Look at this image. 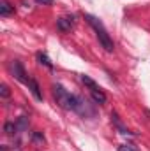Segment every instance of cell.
Listing matches in <instances>:
<instances>
[{
	"instance_id": "15",
	"label": "cell",
	"mask_w": 150,
	"mask_h": 151,
	"mask_svg": "<svg viewBox=\"0 0 150 151\" xmlns=\"http://www.w3.org/2000/svg\"><path fill=\"white\" fill-rule=\"evenodd\" d=\"M32 141H36V142H44V135H41L39 132H34V134H32Z\"/></svg>"
},
{
	"instance_id": "3",
	"label": "cell",
	"mask_w": 150,
	"mask_h": 151,
	"mask_svg": "<svg viewBox=\"0 0 150 151\" xmlns=\"http://www.w3.org/2000/svg\"><path fill=\"white\" fill-rule=\"evenodd\" d=\"M9 70H11V74L16 77V81H20V83H25L27 84V81H28V77H27V72H25V69H23V65L20 63V62H11V65H9Z\"/></svg>"
},
{
	"instance_id": "5",
	"label": "cell",
	"mask_w": 150,
	"mask_h": 151,
	"mask_svg": "<svg viewBox=\"0 0 150 151\" xmlns=\"http://www.w3.org/2000/svg\"><path fill=\"white\" fill-rule=\"evenodd\" d=\"M73 25H74V18L73 16L71 18H60V19H57V28L60 32H69Z\"/></svg>"
},
{
	"instance_id": "2",
	"label": "cell",
	"mask_w": 150,
	"mask_h": 151,
	"mask_svg": "<svg viewBox=\"0 0 150 151\" xmlns=\"http://www.w3.org/2000/svg\"><path fill=\"white\" fill-rule=\"evenodd\" d=\"M85 19H87V23L95 30V35L99 39V44L108 51V53H111L113 49H115V44H113L111 37H110V34H108V30L104 28V25L95 18V16H92V14H85Z\"/></svg>"
},
{
	"instance_id": "1",
	"label": "cell",
	"mask_w": 150,
	"mask_h": 151,
	"mask_svg": "<svg viewBox=\"0 0 150 151\" xmlns=\"http://www.w3.org/2000/svg\"><path fill=\"white\" fill-rule=\"evenodd\" d=\"M51 91H53L55 102H57L62 109H66V111H78V106H79V99H81V97L71 95V93H69L64 86H60V84H53Z\"/></svg>"
},
{
	"instance_id": "6",
	"label": "cell",
	"mask_w": 150,
	"mask_h": 151,
	"mask_svg": "<svg viewBox=\"0 0 150 151\" xmlns=\"http://www.w3.org/2000/svg\"><path fill=\"white\" fill-rule=\"evenodd\" d=\"M90 97H92V100H94L95 104H99V106L106 104V100H108L106 93H104L101 88H97V90H90Z\"/></svg>"
},
{
	"instance_id": "12",
	"label": "cell",
	"mask_w": 150,
	"mask_h": 151,
	"mask_svg": "<svg viewBox=\"0 0 150 151\" xmlns=\"http://www.w3.org/2000/svg\"><path fill=\"white\" fill-rule=\"evenodd\" d=\"M16 125H18V130H20V132L27 130V128H28V118H27V116H21V118L16 121Z\"/></svg>"
},
{
	"instance_id": "9",
	"label": "cell",
	"mask_w": 150,
	"mask_h": 151,
	"mask_svg": "<svg viewBox=\"0 0 150 151\" xmlns=\"http://www.w3.org/2000/svg\"><path fill=\"white\" fill-rule=\"evenodd\" d=\"M81 83L88 88V90H97L99 86H97V83L94 81V79H90L88 76H81Z\"/></svg>"
},
{
	"instance_id": "4",
	"label": "cell",
	"mask_w": 150,
	"mask_h": 151,
	"mask_svg": "<svg viewBox=\"0 0 150 151\" xmlns=\"http://www.w3.org/2000/svg\"><path fill=\"white\" fill-rule=\"evenodd\" d=\"M27 86H28V90H30V93L36 97V100H42V93H41V88H39L37 81L34 79V77H28V81H27Z\"/></svg>"
},
{
	"instance_id": "11",
	"label": "cell",
	"mask_w": 150,
	"mask_h": 151,
	"mask_svg": "<svg viewBox=\"0 0 150 151\" xmlns=\"http://www.w3.org/2000/svg\"><path fill=\"white\" fill-rule=\"evenodd\" d=\"M111 121L115 123V125H117V128L120 130V134H129V130H127V128H125V127H124V125L120 123V119H118V116H117L115 113H111Z\"/></svg>"
},
{
	"instance_id": "7",
	"label": "cell",
	"mask_w": 150,
	"mask_h": 151,
	"mask_svg": "<svg viewBox=\"0 0 150 151\" xmlns=\"http://www.w3.org/2000/svg\"><path fill=\"white\" fill-rule=\"evenodd\" d=\"M11 14H14V5H11L9 2H2V4H0V16L7 18V16H11Z\"/></svg>"
},
{
	"instance_id": "13",
	"label": "cell",
	"mask_w": 150,
	"mask_h": 151,
	"mask_svg": "<svg viewBox=\"0 0 150 151\" xmlns=\"http://www.w3.org/2000/svg\"><path fill=\"white\" fill-rule=\"evenodd\" d=\"M118 151H138V148L134 144H129L127 142V144H120L118 146Z\"/></svg>"
},
{
	"instance_id": "16",
	"label": "cell",
	"mask_w": 150,
	"mask_h": 151,
	"mask_svg": "<svg viewBox=\"0 0 150 151\" xmlns=\"http://www.w3.org/2000/svg\"><path fill=\"white\" fill-rule=\"evenodd\" d=\"M37 4H42V5H51L53 4V0H36Z\"/></svg>"
},
{
	"instance_id": "8",
	"label": "cell",
	"mask_w": 150,
	"mask_h": 151,
	"mask_svg": "<svg viewBox=\"0 0 150 151\" xmlns=\"http://www.w3.org/2000/svg\"><path fill=\"white\" fill-rule=\"evenodd\" d=\"M4 132H5L7 135H14V134H18L20 130H18V125H16V123H11V121H7V123L4 125Z\"/></svg>"
},
{
	"instance_id": "14",
	"label": "cell",
	"mask_w": 150,
	"mask_h": 151,
	"mask_svg": "<svg viewBox=\"0 0 150 151\" xmlns=\"http://www.w3.org/2000/svg\"><path fill=\"white\" fill-rule=\"evenodd\" d=\"M0 97H2V99H9V97H11V91H9V88H7V84H2V86H0Z\"/></svg>"
},
{
	"instance_id": "10",
	"label": "cell",
	"mask_w": 150,
	"mask_h": 151,
	"mask_svg": "<svg viewBox=\"0 0 150 151\" xmlns=\"http://www.w3.org/2000/svg\"><path fill=\"white\" fill-rule=\"evenodd\" d=\"M37 60H39V63L41 65H46L48 69H53V63H51V60L44 55V53H37Z\"/></svg>"
}]
</instances>
